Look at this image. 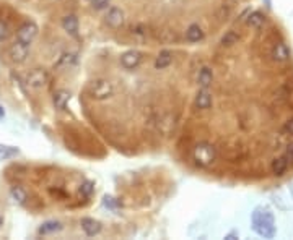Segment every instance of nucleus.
Masks as SVG:
<instances>
[{
	"label": "nucleus",
	"mask_w": 293,
	"mask_h": 240,
	"mask_svg": "<svg viewBox=\"0 0 293 240\" xmlns=\"http://www.w3.org/2000/svg\"><path fill=\"white\" fill-rule=\"evenodd\" d=\"M251 226L257 235L264 238H274L275 235V218L274 213L266 206H257L251 214Z\"/></svg>",
	"instance_id": "obj_1"
},
{
	"label": "nucleus",
	"mask_w": 293,
	"mask_h": 240,
	"mask_svg": "<svg viewBox=\"0 0 293 240\" xmlns=\"http://www.w3.org/2000/svg\"><path fill=\"white\" fill-rule=\"evenodd\" d=\"M86 93H88V96L94 101H106L114 96V86L109 79L96 78L88 83V86H86Z\"/></svg>",
	"instance_id": "obj_2"
},
{
	"label": "nucleus",
	"mask_w": 293,
	"mask_h": 240,
	"mask_svg": "<svg viewBox=\"0 0 293 240\" xmlns=\"http://www.w3.org/2000/svg\"><path fill=\"white\" fill-rule=\"evenodd\" d=\"M192 157H194L196 164L199 166V167H209V166H212L213 163H215L217 149H215V146H213V145H210V143L201 141V143H197V145L194 146Z\"/></svg>",
	"instance_id": "obj_3"
},
{
	"label": "nucleus",
	"mask_w": 293,
	"mask_h": 240,
	"mask_svg": "<svg viewBox=\"0 0 293 240\" xmlns=\"http://www.w3.org/2000/svg\"><path fill=\"white\" fill-rule=\"evenodd\" d=\"M26 85L33 90H43L49 85V73L44 68H35L26 75Z\"/></svg>",
	"instance_id": "obj_4"
},
{
	"label": "nucleus",
	"mask_w": 293,
	"mask_h": 240,
	"mask_svg": "<svg viewBox=\"0 0 293 240\" xmlns=\"http://www.w3.org/2000/svg\"><path fill=\"white\" fill-rule=\"evenodd\" d=\"M38 33H39V28H38L36 23L35 21H26V23H23V25L17 31V41L29 46L36 39Z\"/></svg>",
	"instance_id": "obj_5"
},
{
	"label": "nucleus",
	"mask_w": 293,
	"mask_h": 240,
	"mask_svg": "<svg viewBox=\"0 0 293 240\" xmlns=\"http://www.w3.org/2000/svg\"><path fill=\"white\" fill-rule=\"evenodd\" d=\"M28 52H29V46L23 44L20 41H17L15 44L10 46L9 49V57L13 63H23L28 57Z\"/></svg>",
	"instance_id": "obj_6"
},
{
	"label": "nucleus",
	"mask_w": 293,
	"mask_h": 240,
	"mask_svg": "<svg viewBox=\"0 0 293 240\" xmlns=\"http://www.w3.org/2000/svg\"><path fill=\"white\" fill-rule=\"evenodd\" d=\"M105 23L113 29L121 28L124 25V12L119 9V7H111L106 13V17H105Z\"/></svg>",
	"instance_id": "obj_7"
},
{
	"label": "nucleus",
	"mask_w": 293,
	"mask_h": 240,
	"mask_svg": "<svg viewBox=\"0 0 293 240\" xmlns=\"http://www.w3.org/2000/svg\"><path fill=\"white\" fill-rule=\"evenodd\" d=\"M142 62V52L139 51H127L121 55V65L125 68V70H134L140 65Z\"/></svg>",
	"instance_id": "obj_8"
},
{
	"label": "nucleus",
	"mask_w": 293,
	"mask_h": 240,
	"mask_svg": "<svg viewBox=\"0 0 293 240\" xmlns=\"http://www.w3.org/2000/svg\"><path fill=\"white\" fill-rule=\"evenodd\" d=\"M212 104H213L212 94L207 91V88H202V90L196 94V99H194V106H196V109H199V110H207V109L212 107Z\"/></svg>",
	"instance_id": "obj_9"
},
{
	"label": "nucleus",
	"mask_w": 293,
	"mask_h": 240,
	"mask_svg": "<svg viewBox=\"0 0 293 240\" xmlns=\"http://www.w3.org/2000/svg\"><path fill=\"white\" fill-rule=\"evenodd\" d=\"M271 57L275 60V62H287L290 59V49L287 47V44L279 41V43H274L272 46V51H271Z\"/></svg>",
	"instance_id": "obj_10"
},
{
	"label": "nucleus",
	"mask_w": 293,
	"mask_h": 240,
	"mask_svg": "<svg viewBox=\"0 0 293 240\" xmlns=\"http://www.w3.org/2000/svg\"><path fill=\"white\" fill-rule=\"evenodd\" d=\"M80 226H82L83 232H85V234L88 235V237L98 235L100 232H101V229H103L101 222L96 221V219H93V218H83V219L80 221Z\"/></svg>",
	"instance_id": "obj_11"
},
{
	"label": "nucleus",
	"mask_w": 293,
	"mask_h": 240,
	"mask_svg": "<svg viewBox=\"0 0 293 240\" xmlns=\"http://www.w3.org/2000/svg\"><path fill=\"white\" fill-rule=\"evenodd\" d=\"M62 229H64V226H62L60 221H46L39 226L38 234L39 235H51V234H55V232H60Z\"/></svg>",
	"instance_id": "obj_12"
},
{
	"label": "nucleus",
	"mask_w": 293,
	"mask_h": 240,
	"mask_svg": "<svg viewBox=\"0 0 293 240\" xmlns=\"http://www.w3.org/2000/svg\"><path fill=\"white\" fill-rule=\"evenodd\" d=\"M70 101V93L66 90H59L55 91L52 96V102H54V107L59 109V110H64L67 107V104Z\"/></svg>",
	"instance_id": "obj_13"
},
{
	"label": "nucleus",
	"mask_w": 293,
	"mask_h": 240,
	"mask_svg": "<svg viewBox=\"0 0 293 240\" xmlns=\"http://www.w3.org/2000/svg\"><path fill=\"white\" fill-rule=\"evenodd\" d=\"M62 28H64V31L69 33L70 36H77L78 34V18L75 15H67V17L62 18Z\"/></svg>",
	"instance_id": "obj_14"
},
{
	"label": "nucleus",
	"mask_w": 293,
	"mask_h": 240,
	"mask_svg": "<svg viewBox=\"0 0 293 240\" xmlns=\"http://www.w3.org/2000/svg\"><path fill=\"white\" fill-rule=\"evenodd\" d=\"M213 83V71L210 67H202L197 75V85L201 88H209Z\"/></svg>",
	"instance_id": "obj_15"
},
{
	"label": "nucleus",
	"mask_w": 293,
	"mask_h": 240,
	"mask_svg": "<svg viewBox=\"0 0 293 240\" xmlns=\"http://www.w3.org/2000/svg\"><path fill=\"white\" fill-rule=\"evenodd\" d=\"M171 62H173V54H171V51L163 49L160 54L156 55V59H155V68L163 70V68H166V67H170Z\"/></svg>",
	"instance_id": "obj_16"
},
{
	"label": "nucleus",
	"mask_w": 293,
	"mask_h": 240,
	"mask_svg": "<svg viewBox=\"0 0 293 240\" xmlns=\"http://www.w3.org/2000/svg\"><path fill=\"white\" fill-rule=\"evenodd\" d=\"M288 161H287V157L282 156V157H275L274 161H272V166H271V169H272V174L277 175V177H280V175H283L285 172H287L288 169Z\"/></svg>",
	"instance_id": "obj_17"
},
{
	"label": "nucleus",
	"mask_w": 293,
	"mask_h": 240,
	"mask_svg": "<svg viewBox=\"0 0 293 240\" xmlns=\"http://www.w3.org/2000/svg\"><path fill=\"white\" fill-rule=\"evenodd\" d=\"M246 25L249 28H254V29H261L266 25V15L263 12H252L248 20H246Z\"/></svg>",
	"instance_id": "obj_18"
},
{
	"label": "nucleus",
	"mask_w": 293,
	"mask_h": 240,
	"mask_svg": "<svg viewBox=\"0 0 293 240\" xmlns=\"http://www.w3.org/2000/svg\"><path fill=\"white\" fill-rule=\"evenodd\" d=\"M204 31H202V28L199 26V25H191L187 29H186V39L189 43H199V41H202L204 39Z\"/></svg>",
	"instance_id": "obj_19"
},
{
	"label": "nucleus",
	"mask_w": 293,
	"mask_h": 240,
	"mask_svg": "<svg viewBox=\"0 0 293 240\" xmlns=\"http://www.w3.org/2000/svg\"><path fill=\"white\" fill-rule=\"evenodd\" d=\"M290 199H293L290 188H283V190L277 191V193L274 195V203H275L277 206H280L282 202H288V203L291 205V208H293V202H290Z\"/></svg>",
	"instance_id": "obj_20"
},
{
	"label": "nucleus",
	"mask_w": 293,
	"mask_h": 240,
	"mask_svg": "<svg viewBox=\"0 0 293 240\" xmlns=\"http://www.w3.org/2000/svg\"><path fill=\"white\" fill-rule=\"evenodd\" d=\"M20 153L18 148L15 146H9V145H2L0 143V161H5V159H12Z\"/></svg>",
	"instance_id": "obj_21"
},
{
	"label": "nucleus",
	"mask_w": 293,
	"mask_h": 240,
	"mask_svg": "<svg viewBox=\"0 0 293 240\" xmlns=\"http://www.w3.org/2000/svg\"><path fill=\"white\" fill-rule=\"evenodd\" d=\"M10 195L13 198V202H17L18 205H25L26 203V199H28V195H26V191L23 190L21 187H12L10 190Z\"/></svg>",
	"instance_id": "obj_22"
},
{
	"label": "nucleus",
	"mask_w": 293,
	"mask_h": 240,
	"mask_svg": "<svg viewBox=\"0 0 293 240\" xmlns=\"http://www.w3.org/2000/svg\"><path fill=\"white\" fill-rule=\"evenodd\" d=\"M78 193H80L83 198H90L94 193V183L90 180H85L80 185V188H78Z\"/></svg>",
	"instance_id": "obj_23"
},
{
	"label": "nucleus",
	"mask_w": 293,
	"mask_h": 240,
	"mask_svg": "<svg viewBox=\"0 0 293 240\" xmlns=\"http://www.w3.org/2000/svg\"><path fill=\"white\" fill-rule=\"evenodd\" d=\"M238 39H240V36L236 34L235 31H228V33H225V36L221 37L220 44L223 46V47H230V46H233V44L238 43Z\"/></svg>",
	"instance_id": "obj_24"
},
{
	"label": "nucleus",
	"mask_w": 293,
	"mask_h": 240,
	"mask_svg": "<svg viewBox=\"0 0 293 240\" xmlns=\"http://www.w3.org/2000/svg\"><path fill=\"white\" fill-rule=\"evenodd\" d=\"M10 34H12V31H10V26L7 25L5 21H2L0 20V43H4V41H7V39L10 37Z\"/></svg>",
	"instance_id": "obj_25"
},
{
	"label": "nucleus",
	"mask_w": 293,
	"mask_h": 240,
	"mask_svg": "<svg viewBox=\"0 0 293 240\" xmlns=\"http://www.w3.org/2000/svg\"><path fill=\"white\" fill-rule=\"evenodd\" d=\"M103 205H105L106 208H109V210H117V208H119V202H117L116 198L108 196V195L103 198Z\"/></svg>",
	"instance_id": "obj_26"
},
{
	"label": "nucleus",
	"mask_w": 293,
	"mask_h": 240,
	"mask_svg": "<svg viewBox=\"0 0 293 240\" xmlns=\"http://www.w3.org/2000/svg\"><path fill=\"white\" fill-rule=\"evenodd\" d=\"M77 62V55L75 54H64L60 57L59 65H72V63Z\"/></svg>",
	"instance_id": "obj_27"
},
{
	"label": "nucleus",
	"mask_w": 293,
	"mask_h": 240,
	"mask_svg": "<svg viewBox=\"0 0 293 240\" xmlns=\"http://www.w3.org/2000/svg\"><path fill=\"white\" fill-rule=\"evenodd\" d=\"M109 5V0H91V7L94 10H103Z\"/></svg>",
	"instance_id": "obj_28"
},
{
	"label": "nucleus",
	"mask_w": 293,
	"mask_h": 240,
	"mask_svg": "<svg viewBox=\"0 0 293 240\" xmlns=\"http://www.w3.org/2000/svg\"><path fill=\"white\" fill-rule=\"evenodd\" d=\"M283 133H285V135H290V137H293V117L288 118L287 122H285V125H283Z\"/></svg>",
	"instance_id": "obj_29"
},
{
	"label": "nucleus",
	"mask_w": 293,
	"mask_h": 240,
	"mask_svg": "<svg viewBox=\"0 0 293 240\" xmlns=\"http://www.w3.org/2000/svg\"><path fill=\"white\" fill-rule=\"evenodd\" d=\"M283 156L287 157V161H288V163H293V143H290V145L287 146V149H285Z\"/></svg>",
	"instance_id": "obj_30"
},
{
	"label": "nucleus",
	"mask_w": 293,
	"mask_h": 240,
	"mask_svg": "<svg viewBox=\"0 0 293 240\" xmlns=\"http://www.w3.org/2000/svg\"><path fill=\"white\" fill-rule=\"evenodd\" d=\"M240 237V234L236 230H233V232H230L228 235H225V238H228V240H235V238H238Z\"/></svg>",
	"instance_id": "obj_31"
},
{
	"label": "nucleus",
	"mask_w": 293,
	"mask_h": 240,
	"mask_svg": "<svg viewBox=\"0 0 293 240\" xmlns=\"http://www.w3.org/2000/svg\"><path fill=\"white\" fill-rule=\"evenodd\" d=\"M5 117V110H4V107L0 106V118H4Z\"/></svg>",
	"instance_id": "obj_32"
},
{
	"label": "nucleus",
	"mask_w": 293,
	"mask_h": 240,
	"mask_svg": "<svg viewBox=\"0 0 293 240\" xmlns=\"http://www.w3.org/2000/svg\"><path fill=\"white\" fill-rule=\"evenodd\" d=\"M2 222H4V219H2V218H0V226H2Z\"/></svg>",
	"instance_id": "obj_33"
},
{
	"label": "nucleus",
	"mask_w": 293,
	"mask_h": 240,
	"mask_svg": "<svg viewBox=\"0 0 293 240\" xmlns=\"http://www.w3.org/2000/svg\"><path fill=\"white\" fill-rule=\"evenodd\" d=\"M90 2H91V0H90Z\"/></svg>",
	"instance_id": "obj_34"
}]
</instances>
